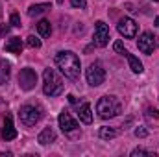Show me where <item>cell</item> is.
<instances>
[{"label": "cell", "instance_id": "6da1fadb", "mask_svg": "<svg viewBox=\"0 0 159 157\" xmlns=\"http://www.w3.org/2000/svg\"><path fill=\"white\" fill-rule=\"evenodd\" d=\"M56 65L59 67V70L67 76L69 79H78L80 78V70H81V65H80V57L74 52H59L56 56Z\"/></svg>", "mask_w": 159, "mask_h": 157}, {"label": "cell", "instance_id": "7a4b0ae2", "mask_svg": "<svg viewBox=\"0 0 159 157\" xmlns=\"http://www.w3.org/2000/svg\"><path fill=\"white\" fill-rule=\"evenodd\" d=\"M96 113H98V117L104 118V120L115 118L122 113V104H120V100L117 96L106 94V96H102V98L98 100V104H96Z\"/></svg>", "mask_w": 159, "mask_h": 157}, {"label": "cell", "instance_id": "3957f363", "mask_svg": "<svg viewBox=\"0 0 159 157\" xmlns=\"http://www.w3.org/2000/svg\"><path fill=\"white\" fill-rule=\"evenodd\" d=\"M43 92L46 96H59L63 92V79L54 69H44L43 72Z\"/></svg>", "mask_w": 159, "mask_h": 157}, {"label": "cell", "instance_id": "277c9868", "mask_svg": "<svg viewBox=\"0 0 159 157\" xmlns=\"http://www.w3.org/2000/svg\"><path fill=\"white\" fill-rule=\"evenodd\" d=\"M19 117H20V122L24 126H35L44 117V109L39 104H24L19 111Z\"/></svg>", "mask_w": 159, "mask_h": 157}, {"label": "cell", "instance_id": "5b68a950", "mask_svg": "<svg viewBox=\"0 0 159 157\" xmlns=\"http://www.w3.org/2000/svg\"><path fill=\"white\" fill-rule=\"evenodd\" d=\"M57 122H59L61 131H63L69 139H78L80 135H81V131H80V128H78V122L70 117V113H67V111L59 113Z\"/></svg>", "mask_w": 159, "mask_h": 157}, {"label": "cell", "instance_id": "8992f818", "mask_svg": "<svg viewBox=\"0 0 159 157\" xmlns=\"http://www.w3.org/2000/svg\"><path fill=\"white\" fill-rule=\"evenodd\" d=\"M85 76H87V83H89L91 87H98V85H102L104 79H106V69H104V65H102L100 61H94V63L89 65Z\"/></svg>", "mask_w": 159, "mask_h": 157}, {"label": "cell", "instance_id": "52a82bcc", "mask_svg": "<svg viewBox=\"0 0 159 157\" xmlns=\"http://www.w3.org/2000/svg\"><path fill=\"white\" fill-rule=\"evenodd\" d=\"M35 83H37V72L34 69L26 67L19 72V87L22 91H32L35 87Z\"/></svg>", "mask_w": 159, "mask_h": 157}, {"label": "cell", "instance_id": "ba28073f", "mask_svg": "<svg viewBox=\"0 0 159 157\" xmlns=\"http://www.w3.org/2000/svg\"><path fill=\"white\" fill-rule=\"evenodd\" d=\"M157 37L152 34V32H144L141 37H139V41H137V48L143 52V54H146V56H150L156 48H157Z\"/></svg>", "mask_w": 159, "mask_h": 157}, {"label": "cell", "instance_id": "9c48e42d", "mask_svg": "<svg viewBox=\"0 0 159 157\" xmlns=\"http://www.w3.org/2000/svg\"><path fill=\"white\" fill-rule=\"evenodd\" d=\"M93 43L96 46H106L109 43V26L104 22V20H98L96 26H94V35H93Z\"/></svg>", "mask_w": 159, "mask_h": 157}, {"label": "cell", "instance_id": "30bf717a", "mask_svg": "<svg viewBox=\"0 0 159 157\" xmlns=\"http://www.w3.org/2000/svg\"><path fill=\"white\" fill-rule=\"evenodd\" d=\"M117 30H119L120 35L126 37V39H133V37L137 35V24H135V20L129 19V17L120 19L119 24H117Z\"/></svg>", "mask_w": 159, "mask_h": 157}, {"label": "cell", "instance_id": "8fae6325", "mask_svg": "<svg viewBox=\"0 0 159 157\" xmlns=\"http://www.w3.org/2000/svg\"><path fill=\"white\" fill-rule=\"evenodd\" d=\"M17 137V129H15V126H13V118L6 117V120H4V128H2V139L4 141H13Z\"/></svg>", "mask_w": 159, "mask_h": 157}, {"label": "cell", "instance_id": "7c38bea8", "mask_svg": "<svg viewBox=\"0 0 159 157\" xmlns=\"http://www.w3.org/2000/svg\"><path fill=\"white\" fill-rule=\"evenodd\" d=\"M22 48H24V44H22L20 37H11L6 43V52H9V54L19 56V54H22Z\"/></svg>", "mask_w": 159, "mask_h": 157}, {"label": "cell", "instance_id": "4fadbf2b", "mask_svg": "<svg viewBox=\"0 0 159 157\" xmlns=\"http://www.w3.org/2000/svg\"><path fill=\"white\" fill-rule=\"evenodd\" d=\"M37 141H39V144H43V146L56 142V131H54L52 128H44V129H43V131L39 133Z\"/></svg>", "mask_w": 159, "mask_h": 157}, {"label": "cell", "instance_id": "5bb4252c", "mask_svg": "<svg viewBox=\"0 0 159 157\" xmlns=\"http://www.w3.org/2000/svg\"><path fill=\"white\" fill-rule=\"evenodd\" d=\"M78 117L83 124H91V122H93V111H91V105H89L87 102L81 104L78 107Z\"/></svg>", "mask_w": 159, "mask_h": 157}, {"label": "cell", "instance_id": "9a60e30c", "mask_svg": "<svg viewBox=\"0 0 159 157\" xmlns=\"http://www.w3.org/2000/svg\"><path fill=\"white\" fill-rule=\"evenodd\" d=\"M124 56L128 57V63H129V69H131V70H133L135 74H141V72L144 70V69H143V63L139 61V57H135V56H133V54H129L128 50H126V54H124Z\"/></svg>", "mask_w": 159, "mask_h": 157}, {"label": "cell", "instance_id": "2e32d148", "mask_svg": "<svg viewBox=\"0 0 159 157\" xmlns=\"http://www.w3.org/2000/svg\"><path fill=\"white\" fill-rule=\"evenodd\" d=\"M9 78H11V65L7 61L0 59V85H4Z\"/></svg>", "mask_w": 159, "mask_h": 157}, {"label": "cell", "instance_id": "e0dca14e", "mask_svg": "<svg viewBox=\"0 0 159 157\" xmlns=\"http://www.w3.org/2000/svg\"><path fill=\"white\" fill-rule=\"evenodd\" d=\"M48 9H52V6H50V4H34V6L28 9V15H30V17H37V15L46 13Z\"/></svg>", "mask_w": 159, "mask_h": 157}, {"label": "cell", "instance_id": "ac0fdd59", "mask_svg": "<svg viewBox=\"0 0 159 157\" xmlns=\"http://www.w3.org/2000/svg\"><path fill=\"white\" fill-rule=\"evenodd\" d=\"M37 32L41 34V37H50V34H52V26H50V22H48L46 19L39 20V24H37Z\"/></svg>", "mask_w": 159, "mask_h": 157}, {"label": "cell", "instance_id": "d6986e66", "mask_svg": "<svg viewBox=\"0 0 159 157\" xmlns=\"http://www.w3.org/2000/svg\"><path fill=\"white\" fill-rule=\"evenodd\" d=\"M119 135V129H115V128H100V137L102 139H115Z\"/></svg>", "mask_w": 159, "mask_h": 157}, {"label": "cell", "instance_id": "ffe728a7", "mask_svg": "<svg viewBox=\"0 0 159 157\" xmlns=\"http://www.w3.org/2000/svg\"><path fill=\"white\" fill-rule=\"evenodd\" d=\"M139 155H150V157H156L154 152H148V150H144V148H135L133 152H131V157H139Z\"/></svg>", "mask_w": 159, "mask_h": 157}, {"label": "cell", "instance_id": "44dd1931", "mask_svg": "<svg viewBox=\"0 0 159 157\" xmlns=\"http://www.w3.org/2000/svg\"><path fill=\"white\" fill-rule=\"evenodd\" d=\"M26 44H28L30 48H41V39H37L35 35H30V37L26 39Z\"/></svg>", "mask_w": 159, "mask_h": 157}, {"label": "cell", "instance_id": "7402d4cb", "mask_svg": "<svg viewBox=\"0 0 159 157\" xmlns=\"http://www.w3.org/2000/svg\"><path fill=\"white\" fill-rule=\"evenodd\" d=\"M11 26H15V28H20V17H19V13H11Z\"/></svg>", "mask_w": 159, "mask_h": 157}, {"label": "cell", "instance_id": "603a6c76", "mask_svg": "<svg viewBox=\"0 0 159 157\" xmlns=\"http://www.w3.org/2000/svg\"><path fill=\"white\" fill-rule=\"evenodd\" d=\"M70 4L74 7H80V9H85L87 7V0H70Z\"/></svg>", "mask_w": 159, "mask_h": 157}, {"label": "cell", "instance_id": "cb8c5ba5", "mask_svg": "<svg viewBox=\"0 0 159 157\" xmlns=\"http://www.w3.org/2000/svg\"><path fill=\"white\" fill-rule=\"evenodd\" d=\"M113 48H115V52H119V54H122V56L126 54V48H124V44H122L120 41H117V43L113 44Z\"/></svg>", "mask_w": 159, "mask_h": 157}, {"label": "cell", "instance_id": "d4e9b609", "mask_svg": "<svg viewBox=\"0 0 159 157\" xmlns=\"http://www.w3.org/2000/svg\"><path fill=\"white\" fill-rule=\"evenodd\" d=\"M135 135L143 139V137H146V135H148V131H146L144 128H137V129H135Z\"/></svg>", "mask_w": 159, "mask_h": 157}, {"label": "cell", "instance_id": "484cf974", "mask_svg": "<svg viewBox=\"0 0 159 157\" xmlns=\"http://www.w3.org/2000/svg\"><path fill=\"white\" fill-rule=\"evenodd\" d=\"M0 34H2V35L9 34V26H7V24H2V26H0Z\"/></svg>", "mask_w": 159, "mask_h": 157}, {"label": "cell", "instance_id": "4316f807", "mask_svg": "<svg viewBox=\"0 0 159 157\" xmlns=\"http://www.w3.org/2000/svg\"><path fill=\"white\" fill-rule=\"evenodd\" d=\"M69 102H70V104H76V98H74V96L70 94V96H69Z\"/></svg>", "mask_w": 159, "mask_h": 157}, {"label": "cell", "instance_id": "83f0119b", "mask_svg": "<svg viewBox=\"0 0 159 157\" xmlns=\"http://www.w3.org/2000/svg\"><path fill=\"white\" fill-rule=\"evenodd\" d=\"M152 115H154L156 118H159V111H152Z\"/></svg>", "mask_w": 159, "mask_h": 157}, {"label": "cell", "instance_id": "f1b7e54d", "mask_svg": "<svg viewBox=\"0 0 159 157\" xmlns=\"http://www.w3.org/2000/svg\"><path fill=\"white\" fill-rule=\"evenodd\" d=\"M156 26H157V28H159V17H157V19H156Z\"/></svg>", "mask_w": 159, "mask_h": 157}, {"label": "cell", "instance_id": "f546056e", "mask_svg": "<svg viewBox=\"0 0 159 157\" xmlns=\"http://www.w3.org/2000/svg\"><path fill=\"white\" fill-rule=\"evenodd\" d=\"M56 2H57V4H63V2H65V0H56Z\"/></svg>", "mask_w": 159, "mask_h": 157}, {"label": "cell", "instance_id": "4dcf8cb0", "mask_svg": "<svg viewBox=\"0 0 159 157\" xmlns=\"http://www.w3.org/2000/svg\"><path fill=\"white\" fill-rule=\"evenodd\" d=\"M154 2H159V0H154Z\"/></svg>", "mask_w": 159, "mask_h": 157}]
</instances>
